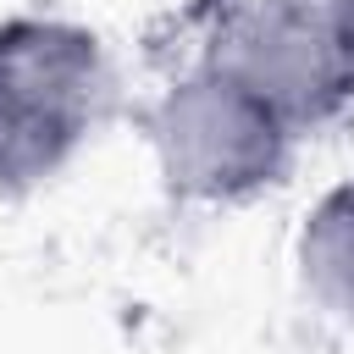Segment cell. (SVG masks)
<instances>
[{
	"mask_svg": "<svg viewBox=\"0 0 354 354\" xmlns=\"http://www.w3.org/2000/svg\"><path fill=\"white\" fill-rule=\"evenodd\" d=\"M116 94L100 28L55 11L0 17V199H33L66 177L116 116Z\"/></svg>",
	"mask_w": 354,
	"mask_h": 354,
	"instance_id": "obj_1",
	"label": "cell"
},
{
	"mask_svg": "<svg viewBox=\"0 0 354 354\" xmlns=\"http://www.w3.org/2000/svg\"><path fill=\"white\" fill-rule=\"evenodd\" d=\"M144 144L166 199L194 210H238L288 183L299 133L238 77L188 61L144 105Z\"/></svg>",
	"mask_w": 354,
	"mask_h": 354,
	"instance_id": "obj_2",
	"label": "cell"
},
{
	"mask_svg": "<svg viewBox=\"0 0 354 354\" xmlns=\"http://www.w3.org/2000/svg\"><path fill=\"white\" fill-rule=\"evenodd\" d=\"M188 61L254 88L299 138L332 127L354 105V77L332 33V0H199V44Z\"/></svg>",
	"mask_w": 354,
	"mask_h": 354,
	"instance_id": "obj_3",
	"label": "cell"
},
{
	"mask_svg": "<svg viewBox=\"0 0 354 354\" xmlns=\"http://www.w3.org/2000/svg\"><path fill=\"white\" fill-rule=\"evenodd\" d=\"M293 277L321 315L354 332V177L326 183L299 216Z\"/></svg>",
	"mask_w": 354,
	"mask_h": 354,
	"instance_id": "obj_4",
	"label": "cell"
},
{
	"mask_svg": "<svg viewBox=\"0 0 354 354\" xmlns=\"http://www.w3.org/2000/svg\"><path fill=\"white\" fill-rule=\"evenodd\" d=\"M332 33H337L343 66H348V77H354V0H332Z\"/></svg>",
	"mask_w": 354,
	"mask_h": 354,
	"instance_id": "obj_5",
	"label": "cell"
}]
</instances>
